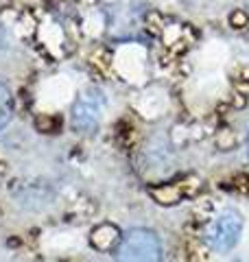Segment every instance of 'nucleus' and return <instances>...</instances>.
Returning a JSON list of instances; mask_svg holds the SVG:
<instances>
[{"label":"nucleus","instance_id":"obj_4","mask_svg":"<svg viewBox=\"0 0 249 262\" xmlns=\"http://www.w3.org/2000/svg\"><path fill=\"white\" fill-rule=\"evenodd\" d=\"M122 241V232L114 223H98L90 232V245L101 253H114Z\"/></svg>","mask_w":249,"mask_h":262},{"label":"nucleus","instance_id":"obj_13","mask_svg":"<svg viewBox=\"0 0 249 262\" xmlns=\"http://www.w3.org/2000/svg\"><path fill=\"white\" fill-rule=\"evenodd\" d=\"M245 5H247V9H249V0H245Z\"/></svg>","mask_w":249,"mask_h":262},{"label":"nucleus","instance_id":"obj_7","mask_svg":"<svg viewBox=\"0 0 249 262\" xmlns=\"http://www.w3.org/2000/svg\"><path fill=\"white\" fill-rule=\"evenodd\" d=\"M59 125H61V120L57 116H53V114H39L35 118V127H37V131H42V134H57V131H59Z\"/></svg>","mask_w":249,"mask_h":262},{"label":"nucleus","instance_id":"obj_1","mask_svg":"<svg viewBox=\"0 0 249 262\" xmlns=\"http://www.w3.org/2000/svg\"><path fill=\"white\" fill-rule=\"evenodd\" d=\"M162 241L153 229L136 227L122 234L118 249L114 251L116 262H162Z\"/></svg>","mask_w":249,"mask_h":262},{"label":"nucleus","instance_id":"obj_5","mask_svg":"<svg viewBox=\"0 0 249 262\" xmlns=\"http://www.w3.org/2000/svg\"><path fill=\"white\" fill-rule=\"evenodd\" d=\"M149 194L160 203V206H175L184 199V190L179 184H157L149 188Z\"/></svg>","mask_w":249,"mask_h":262},{"label":"nucleus","instance_id":"obj_9","mask_svg":"<svg viewBox=\"0 0 249 262\" xmlns=\"http://www.w3.org/2000/svg\"><path fill=\"white\" fill-rule=\"evenodd\" d=\"M227 24L232 29H245L247 24H249V13L245 11V9H234L230 15H227Z\"/></svg>","mask_w":249,"mask_h":262},{"label":"nucleus","instance_id":"obj_10","mask_svg":"<svg viewBox=\"0 0 249 262\" xmlns=\"http://www.w3.org/2000/svg\"><path fill=\"white\" fill-rule=\"evenodd\" d=\"M245 105H247V96L243 92L232 94V107H234V110H243Z\"/></svg>","mask_w":249,"mask_h":262},{"label":"nucleus","instance_id":"obj_8","mask_svg":"<svg viewBox=\"0 0 249 262\" xmlns=\"http://www.w3.org/2000/svg\"><path fill=\"white\" fill-rule=\"evenodd\" d=\"M236 142H238V138L230 127H221L217 131V144L221 151H232L236 146Z\"/></svg>","mask_w":249,"mask_h":262},{"label":"nucleus","instance_id":"obj_12","mask_svg":"<svg viewBox=\"0 0 249 262\" xmlns=\"http://www.w3.org/2000/svg\"><path fill=\"white\" fill-rule=\"evenodd\" d=\"M247 153H249V136H247Z\"/></svg>","mask_w":249,"mask_h":262},{"label":"nucleus","instance_id":"obj_6","mask_svg":"<svg viewBox=\"0 0 249 262\" xmlns=\"http://www.w3.org/2000/svg\"><path fill=\"white\" fill-rule=\"evenodd\" d=\"M13 110H15V103H13L11 90L5 83H0V129H5L11 122Z\"/></svg>","mask_w":249,"mask_h":262},{"label":"nucleus","instance_id":"obj_11","mask_svg":"<svg viewBox=\"0 0 249 262\" xmlns=\"http://www.w3.org/2000/svg\"><path fill=\"white\" fill-rule=\"evenodd\" d=\"M169 149H171V146H166V144L162 146L164 158H169V155H171V153H169ZM151 160H153V164H162V166H166V162H164V160H162V162L157 160V144H153V149H151Z\"/></svg>","mask_w":249,"mask_h":262},{"label":"nucleus","instance_id":"obj_3","mask_svg":"<svg viewBox=\"0 0 249 262\" xmlns=\"http://www.w3.org/2000/svg\"><path fill=\"white\" fill-rule=\"evenodd\" d=\"M105 105H107V98L101 88H96V85L83 88L70 112L72 129L77 134H94L103 120Z\"/></svg>","mask_w":249,"mask_h":262},{"label":"nucleus","instance_id":"obj_2","mask_svg":"<svg viewBox=\"0 0 249 262\" xmlns=\"http://www.w3.org/2000/svg\"><path fill=\"white\" fill-rule=\"evenodd\" d=\"M243 234V216L236 210L217 212L203 227V243L214 253H230L238 245Z\"/></svg>","mask_w":249,"mask_h":262}]
</instances>
